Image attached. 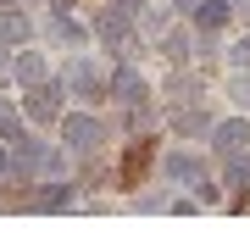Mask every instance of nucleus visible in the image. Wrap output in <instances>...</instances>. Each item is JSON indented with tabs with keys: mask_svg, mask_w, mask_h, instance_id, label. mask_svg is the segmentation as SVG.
I'll return each mask as SVG.
<instances>
[{
	"mask_svg": "<svg viewBox=\"0 0 250 250\" xmlns=\"http://www.w3.org/2000/svg\"><path fill=\"white\" fill-rule=\"evenodd\" d=\"M200 128H206V117H200V111H189V117L178 111V134H200Z\"/></svg>",
	"mask_w": 250,
	"mask_h": 250,
	"instance_id": "obj_19",
	"label": "nucleus"
},
{
	"mask_svg": "<svg viewBox=\"0 0 250 250\" xmlns=\"http://www.w3.org/2000/svg\"><path fill=\"white\" fill-rule=\"evenodd\" d=\"M228 62H233V67H239V72H250V39H239V45H233V50H228Z\"/></svg>",
	"mask_w": 250,
	"mask_h": 250,
	"instance_id": "obj_18",
	"label": "nucleus"
},
{
	"mask_svg": "<svg viewBox=\"0 0 250 250\" xmlns=\"http://www.w3.org/2000/svg\"><path fill=\"white\" fill-rule=\"evenodd\" d=\"M106 89H111L117 100H123V106H145V95H150V83H145V78H139V72H134V67H117V72H111V83H106Z\"/></svg>",
	"mask_w": 250,
	"mask_h": 250,
	"instance_id": "obj_4",
	"label": "nucleus"
},
{
	"mask_svg": "<svg viewBox=\"0 0 250 250\" xmlns=\"http://www.w3.org/2000/svg\"><path fill=\"white\" fill-rule=\"evenodd\" d=\"M161 50H167L172 62H184V56H189V34H167V45H161Z\"/></svg>",
	"mask_w": 250,
	"mask_h": 250,
	"instance_id": "obj_16",
	"label": "nucleus"
},
{
	"mask_svg": "<svg viewBox=\"0 0 250 250\" xmlns=\"http://www.w3.org/2000/svg\"><path fill=\"white\" fill-rule=\"evenodd\" d=\"M95 39H106V45L128 50V6H106V11H95Z\"/></svg>",
	"mask_w": 250,
	"mask_h": 250,
	"instance_id": "obj_2",
	"label": "nucleus"
},
{
	"mask_svg": "<svg viewBox=\"0 0 250 250\" xmlns=\"http://www.w3.org/2000/svg\"><path fill=\"white\" fill-rule=\"evenodd\" d=\"M62 89H72V95H100L106 78H100V67L89 62V56H78V62L67 67V83H62Z\"/></svg>",
	"mask_w": 250,
	"mask_h": 250,
	"instance_id": "obj_5",
	"label": "nucleus"
},
{
	"mask_svg": "<svg viewBox=\"0 0 250 250\" xmlns=\"http://www.w3.org/2000/svg\"><path fill=\"white\" fill-rule=\"evenodd\" d=\"M211 134H217V150L233 156V150H245V145H250V123H245V117H233V123H217Z\"/></svg>",
	"mask_w": 250,
	"mask_h": 250,
	"instance_id": "obj_7",
	"label": "nucleus"
},
{
	"mask_svg": "<svg viewBox=\"0 0 250 250\" xmlns=\"http://www.w3.org/2000/svg\"><path fill=\"white\" fill-rule=\"evenodd\" d=\"M228 0H195V28H200V34H217V28H223L228 22Z\"/></svg>",
	"mask_w": 250,
	"mask_h": 250,
	"instance_id": "obj_9",
	"label": "nucleus"
},
{
	"mask_svg": "<svg viewBox=\"0 0 250 250\" xmlns=\"http://www.w3.org/2000/svg\"><path fill=\"white\" fill-rule=\"evenodd\" d=\"M228 95H233V100H239V106H250V72H239V78H233V83H228Z\"/></svg>",
	"mask_w": 250,
	"mask_h": 250,
	"instance_id": "obj_17",
	"label": "nucleus"
},
{
	"mask_svg": "<svg viewBox=\"0 0 250 250\" xmlns=\"http://www.w3.org/2000/svg\"><path fill=\"white\" fill-rule=\"evenodd\" d=\"M28 117H34V123H56V117H62V83H34V95H28Z\"/></svg>",
	"mask_w": 250,
	"mask_h": 250,
	"instance_id": "obj_3",
	"label": "nucleus"
},
{
	"mask_svg": "<svg viewBox=\"0 0 250 250\" xmlns=\"http://www.w3.org/2000/svg\"><path fill=\"white\" fill-rule=\"evenodd\" d=\"M178 6H184V11H195V0H178Z\"/></svg>",
	"mask_w": 250,
	"mask_h": 250,
	"instance_id": "obj_22",
	"label": "nucleus"
},
{
	"mask_svg": "<svg viewBox=\"0 0 250 250\" xmlns=\"http://www.w3.org/2000/svg\"><path fill=\"white\" fill-rule=\"evenodd\" d=\"M223 178H228L233 189H250V156H245V150L228 156V172H223Z\"/></svg>",
	"mask_w": 250,
	"mask_h": 250,
	"instance_id": "obj_14",
	"label": "nucleus"
},
{
	"mask_svg": "<svg viewBox=\"0 0 250 250\" xmlns=\"http://www.w3.org/2000/svg\"><path fill=\"white\" fill-rule=\"evenodd\" d=\"M62 134H67L72 150H95V145H100V123H95V117H67Z\"/></svg>",
	"mask_w": 250,
	"mask_h": 250,
	"instance_id": "obj_6",
	"label": "nucleus"
},
{
	"mask_svg": "<svg viewBox=\"0 0 250 250\" xmlns=\"http://www.w3.org/2000/svg\"><path fill=\"white\" fill-rule=\"evenodd\" d=\"M17 134H22V128H17V111H11L6 100H0V139L11 145V139H17Z\"/></svg>",
	"mask_w": 250,
	"mask_h": 250,
	"instance_id": "obj_15",
	"label": "nucleus"
},
{
	"mask_svg": "<svg viewBox=\"0 0 250 250\" xmlns=\"http://www.w3.org/2000/svg\"><path fill=\"white\" fill-rule=\"evenodd\" d=\"M0 39H6V45L28 39V17H22V11H0Z\"/></svg>",
	"mask_w": 250,
	"mask_h": 250,
	"instance_id": "obj_13",
	"label": "nucleus"
},
{
	"mask_svg": "<svg viewBox=\"0 0 250 250\" xmlns=\"http://www.w3.org/2000/svg\"><path fill=\"white\" fill-rule=\"evenodd\" d=\"M167 178L200 189V184H206V167H200V156H184V150H178V156H167Z\"/></svg>",
	"mask_w": 250,
	"mask_h": 250,
	"instance_id": "obj_8",
	"label": "nucleus"
},
{
	"mask_svg": "<svg viewBox=\"0 0 250 250\" xmlns=\"http://www.w3.org/2000/svg\"><path fill=\"white\" fill-rule=\"evenodd\" d=\"M67 200H72V189L67 184H50V189H39L28 206H34V211H56V206H67Z\"/></svg>",
	"mask_w": 250,
	"mask_h": 250,
	"instance_id": "obj_12",
	"label": "nucleus"
},
{
	"mask_svg": "<svg viewBox=\"0 0 250 250\" xmlns=\"http://www.w3.org/2000/svg\"><path fill=\"white\" fill-rule=\"evenodd\" d=\"M50 39H62V45H78L83 39V28L67 17V11H50Z\"/></svg>",
	"mask_w": 250,
	"mask_h": 250,
	"instance_id": "obj_11",
	"label": "nucleus"
},
{
	"mask_svg": "<svg viewBox=\"0 0 250 250\" xmlns=\"http://www.w3.org/2000/svg\"><path fill=\"white\" fill-rule=\"evenodd\" d=\"M11 78V62H6V56H0V83H6Z\"/></svg>",
	"mask_w": 250,
	"mask_h": 250,
	"instance_id": "obj_20",
	"label": "nucleus"
},
{
	"mask_svg": "<svg viewBox=\"0 0 250 250\" xmlns=\"http://www.w3.org/2000/svg\"><path fill=\"white\" fill-rule=\"evenodd\" d=\"M0 184H6V145H0Z\"/></svg>",
	"mask_w": 250,
	"mask_h": 250,
	"instance_id": "obj_21",
	"label": "nucleus"
},
{
	"mask_svg": "<svg viewBox=\"0 0 250 250\" xmlns=\"http://www.w3.org/2000/svg\"><path fill=\"white\" fill-rule=\"evenodd\" d=\"M0 6H11V0H0Z\"/></svg>",
	"mask_w": 250,
	"mask_h": 250,
	"instance_id": "obj_23",
	"label": "nucleus"
},
{
	"mask_svg": "<svg viewBox=\"0 0 250 250\" xmlns=\"http://www.w3.org/2000/svg\"><path fill=\"white\" fill-rule=\"evenodd\" d=\"M11 78L28 83V89H34V83H45V56H39V50H22L17 62H11Z\"/></svg>",
	"mask_w": 250,
	"mask_h": 250,
	"instance_id": "obj_10",
	"label": "nucleus"
},
{
	"mask_svg": "<svg viewBox=\"0 0 250 250\" xmlns=\"http://www.w3.org/2000/svg\"><path fill=\"white\" fill-rule=\"evenodd\" d=\"M50 172H62V156L50 150V145H39V139H11V150H6V178L11 184H28V178H50Z\"/></svg>",
	"mask_w": 250,
	"mask_h": 250,
	"instance_id": "obj_1",
	"label": "nucleus"
}]
</instances>
